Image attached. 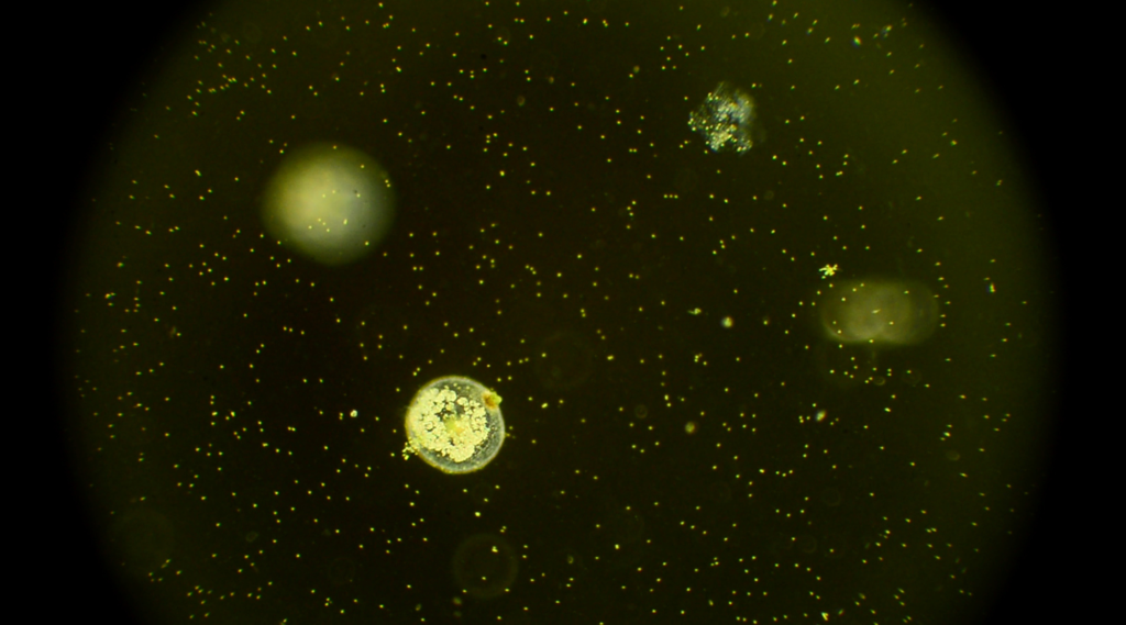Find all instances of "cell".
<instances>
[{
	"label": "cell",
	"instance_id": "1",
	"mask_svg": "<svg viewBox=\"0 0 1126 625\" xmlns=\"http://www.w3.org/2000/svg\"><path fill=\"white\" fill-rule=\"evenodd\" d=\"M273 193L277 219L294 238L340 248L365 239L376 226L383 180L364 157L327 147L287 164Z\"/></svg>",
	"mask_w": 1126,
	"mask_h": 625
},
{
	"label": "cell",
	"instance_id": "2",
	"mask_svg": "<svg viewBox=\"0 0 1126 625\" xmlns=\"http://www.w3.org/2000/svg\"><path fill=\"white\" fill-rule=\"evenodd\" d=\"M411 446L450 472L476 470L499 451L505 424L499 398L462 377H446L420 390L406 421Z\"/></svg>",
	"mask_w": 1126,
	"mask_h": 625
},
{
	"label": "cell",
	"instance_id": "3",
	"mask_svg": "<svg viewBox=\"0 0 1126 625\" xmlns=\"http://www.w3.org/2000/svg\"><path fill=\"white\" fill-rule=\"evenodd\" d=\"M902 295L891 287L851 282L835 289L823 304L831 335L847 341L890 338L901 333Z\"/></svg>",
	"mask_w": 1126,
	"mask_h": 625
}]
</instances>
